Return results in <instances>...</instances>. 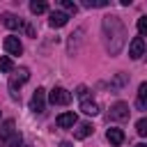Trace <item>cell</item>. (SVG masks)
I'll list each match as a JSON object with an SVG mask.
<instances>
[{"instance_id":"cell-1","label":"cell","mask_w":147,"mask_h":147,"mask_svg":"<svg viewBox=\"0 0 147 147\" xmlns=\"http://www.w3.org/2000/svg\"><path fill=\"white\" fill-rule=\"evenodd\" d=\"M103 37H106V48L110 51V55H117L124 46V37H126V30L119 21V16H106L103 18Z\"/></svg>"},{"instance_id":"cell-4","label":"cell","mask_w":147,"mask_h":147,"mask_svg":"<svg viewBox=\"0 0 147 147\" xmlns=\"http://www.w3.org/2000/svg\"><path fill=\"white\" fill-rule=\"evenodd\" d=\"M48 101L53 106H67V103H71V92H67L64 87H53L48 94Z\"/></svg>"},{"instance_id":"cell-9","label":"cell","mask_w":147,"mask_h":147,"mask_svg":"<svg viewBox=\"0 0 147 147\" xmlns=\"http://www.w3.org/2000/svg\"><path fill=\"white\" fill-rule=\"evenodd\" d=\"M67 21H69V14H64V11H51L48 14L51 28H62V25H67Z\"/></svg>"},{"instance_id":"cell-13","label":"cell","mask_w":147,"mask_h":147,"mask_svg":"<svg viewBox=\"0 0 147 147\" xmlns=\"http://www.w3.org/2000/svg\"><path fill=\"white\" fill-rule=\"evenodd\" d=\"M2 23H5V28H9V30H18L21 25H23V21L18 18V16H14V14H2Z\"/></svg>"},{"instance_id":"cell-20","label":"cell","mask_w":147,"mask_h":147,"mask_svg":"<svg viewBox=\"0 0 147 147\" xmlns=\"http://www.w3.org/2000/svg\"><path fill=\"white\" fill-rule=\"evenodd\" d=\"M138 32H140V37H147V16L138 18Z\"/></svg>"},{"instance_id":"cell-17","label":"cell","mask_w":147,"mask_h":147,"mask_svg":"<svg viewBox=\"0 0 147 147\" xmlns=\"http://www.w3.org/2000/svg\"><path fill=\"white\" fill-rule=\"evenodd\" d=\"M0 71H2V74H9V71H14V62H11L7 55H0Z\"/></svg>"},{"instance_id":"cell-19","label":"cell","mask_w":147,"mask_h":147,"mask_svg":"<svg viewBox=\"0 0 147 147\" xmlns=\"http://www.w3.org/2000/svg\"><path fill=\"white\" fill-rule=\"evenodd\" d=\"M62 9H64V14H76L78 11V5H74L69 0H62Z\"/></svg>"},{"instance_id":"cell-21","label":"cell","mask_w":147,"mask_h":147,"mask_svg":"<svg viewBox=\"0 0 147 147\" xmlns=\"http://www.w3.org/2000/svg\"><path fill=\"white\" fill-rule=\"evenodd\" d=\"M85 7H108V0H85Z\"/></svg>"},{"instance_id":"cell-15","label":"cell","mask_w":147,"mask_h":147,"mask_svg":"<svg viewBox=\"0 0 147 147\" xmlns=\"http://www.w3.org/2000/svg\"><path fill=\"white\" fill-rule=\"evenodd\" d=\"M136 103H138V108H147V83H140V87H138V99H136Z\"/></svg>"},{"instance_id":"cell-24","label":"cell","mask_w":147,"mask_h":147,"mask_svg":"<svg viewBox=\"0 0 147 147\" xmlns=\"http://www.w3.org/2000/svg\"><path fill=\"white\" fill-rule=\"evenodd\" d=\"M60 147H71V142H69V140H64V142H60Z\"/></svg>"},{"instance_id":"cell-3","label":"cell","mask_w":147,"mask_h":147,"mask_svg":"<svg viewBox=\"0 0 147 147\" xmlns=\"http://www.w3.org/2000/svg\"><path fill=\"white\" fill-rule=\"evenodd\" d=\"M28 78H30V71H28L25 67L16 69V71L9 76V92H11V99H18V87H21Z\"/></svg>"},{"instance_id":"cell-7","label":"cell","mask_w":147,"mask_h":147,"mask_svg":"<svg viewBox=\"0 0 147 147\" xmlns=\"http://www.w3.org/2000/svg\"><path fill=\"white\" fill-rule=\"evenodd\" d=\"M142 55H145V41H142V37H133L131 44H129V57L140 60Z\"/></svg>"},{"instance_id":"cell-18","label":"cell","mask_w":147,"mask_h":147,"mask_svg":"<svg viewBox=\"0 0 147 147\" xmlns=\"http://www.w3.org/2000/svg\"><path fill=\"white\" fill-rule=\"evenodd\" d=\"M136 131H138V136H147V117H142V119H138L136 122Z\"/></svg>"},{"instance_id":"cell-2","label":"cell","mask_w":147,"mask_h":147,"mask_svg":"<svg viewBox=\"0 0 147 147\" xmlns=\"http://www.w3.org/2000/svg\"><path fill=\"white\" fill-rule=\"evenodd\" d=\"M21 145V133L16 131L14 119H5L0 126V147H18Z\"/></svg>"},{"instance_id":"cell-10","label":"cell","mask_w":147,"mask_h":147,"mask_svg":"<svg viewBox=\"0 0 147 147\" xmlns=\"http://www.w3.org/2000/svg\"><path fill=\"white\" fill-rule=\"evenodd\" d=\"M5 51H7L9 55H21V53H23V46H21L18 37H7V39H5Z\"/></svg>"},{"instance_id":"cell-23","label":"cell","mask_w":147,"mask_h":147,"mask_svg":"<svg viewBox=\"0 0 147 147\" xmlns=\"http://www.w3.org/2000/svg\"><path fill=\"white\" fill-rule=\"evenodd\" d=\"M25 32H28V37H37V32H34V28H32L30 23L25 25Z\"/></svg>"},{"instance_id":"cell-16","label":"cell","mask_w":147,"mask_h":147,"mask_svg":"<svg viewBox=\"0 0 147 147\" xmlns=\"http://www.w3.org/2000/svg\"><path fill=\"white\" fill-rule=\"evenodd\" d=\"M46 9H48V5H46L44 0H32V2H30V11H32V14H44Z\"/></svg>"},{"instance_id":"cell-6","label":"cell","mask_w":147,"mask_h":147,"mask_svg":"<svg viewBox=\"0 0 147 147\" xmlns=\"http://www.w3.org/2000/svg\"><path fill=\"white\" fill-rule=\"evenodd\" d=\"M129 103H124V101H117L115 106H110V113H108V117L110 119H115V122H122V119H126L129 117Z\"/></svg>"},{"instance_id":"cell-8","label":"cell","mask_w":147,"mask_h":147,"mask_svg":"<svg viewBox=\"0 0 147 147\" xmlns=\"http://www.w3.org/2000/svg\"><path fill=\"white\" fill-rule=\"evenodd\" d=\"M55 124H57L60 129H71V126H76V124H78V117H76V113H74V110H69V113L57 115Z\"/></svg>"},{"instance_id":"cell-12","label":"cell","mask_w":147,"mask_h":147,"mask_svg":"<svg viewBox=\"0 0 147 147\" xmlns=\"http://www.w3.org/2000/svg\"><path fill=\"white\" fill-rule=\"evenodd\" d=\"M94 133V126L90 124V122H80L78 126H76V131H74V136L78 138V140H83V138H87V136H92Z\"/></svg>"},{"instance_id":"cell-22","label":"cell","mask_w":147,"mask_h":147,"mask_svg":"<svg viewBox=\"0 0 147 147\" xmlns=\"http://www.w3.org/2000/svg\"><path fill=\"white\" fill-rule=\"evenodd\" d=\"M76 94H78L80 99H85V94H87V87H85V85H80V87L76 90Z\"/></svg>"},{"instance_id":"cell-11","label":"cell","mask_w":147,"mask_h":147,"mask_svg":"<svg viewBox=\"0 0 147 147\" xmlns=\"http://www.w3.org/2000/svg\"><path fill=\"white\" fill-rule=\"evenodd\" d=\"M106 138H108V142H110V145H115V147H117V145H122V142H124V131H122V129H117V126H110V129L106 131Z\"/></svg>"},{"instance_id":"cell-5","label":"cell","mask_w":147,"mask_h":147,"mask_svg":"<svg viewBox=\"0 0 147 147\" xmlns=\"http://www.w3.org/2000/svg\"><path fill=\"white\" fill-rule=\"evenodd\" d=\"M30 108H32V113H37V115H41V113L46 110V90H44V87H37V90H34V94H32V99H30Z\"/></svg>"},{"instance_id":"cell-25","label":"cell","mask_w":147,"mask_h":147,"mask_svg":"<svg viewBox=\"0 0 147 147\" xmlns=\"http://www.w3.org/2000/svg\"><path fill=\"white\" fill-rule=\"evenodd\" d=\"M136 147H147V145H145V142H140V145H136Z\"/></svg>"},{"instance_id":"cell-14","label":"cell","mask_w":147,"mask_h":147,"mask_svg":"<svg viewBox=\"0 0 147 147\" xmlns=\"http://www.w3.org/2000/svg\"><path fill=\"white\" fill-rule=\"evenodd\" d=\"M80 110H83L85 115H99V103H96V101H90V99H83Z\"/></svg>"}]
</instances>
